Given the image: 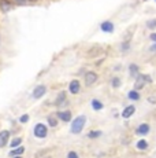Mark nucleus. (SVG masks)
<instances>
[{"instance_id":"nucleus-1","label":"nucleus","mask_w":156,"mask_h":158,"mask_svg":"<svg viewBox=\"0 0 156 158\" xmlns=\"http://www.w3.org/2000/svg\"><path fill=\"white\" fill-rule=\"evenodd\" d=\"M85 123H86V117L85 115H78V117H76L73 120V123H71V132L73 133H80L82 132L84 127H85Z\"/></svg>"},{"instance_id":"nucleus-2","label":"nucleus","mask_w":156,"mask_h":158,"mask_svg":"<svg viewBox=\"0 0 156 158\" xmlns=\"http://www.w3.org/2000/svg\"><path fill=\"white\" fill-rule=\"evenodd\" d=\"M33 133H34L36 138L43 139L48 135V128L44 125V124H36L34 128H33Z\"/></svg>"},{"instance_id":"nucleus-3","label":"nucleus","mask_w":156,"mask_h":158,"mask_svg":"<svg viewBox=\"0 0 156 158\" xmlns=\"http://www.w3.org/2000/svg\"><path fill=\"white\" fill-rule=\"evenodd\" d=\"M45 92H47V87L45 85H37L33 89V98L34 99H40V98H43L44 95H45Z\"/></svg>"},{"instance_id":"nucleus-4","label":"nucleus","mask_w":156,"mask_h":158,"mask_svg":"<svg viewBox=\"0 0 156 158\" xmlns=\"http://www.w3.org/2000/svg\"><path fill=\"white\" fill-rule=\"evenodd\" d=\"M96 81H97V74H96L95 72H88L85 74V83H86V85L88 87L93 85Z\"/></svg>"},{"instance_id":"nucleus-5","label":"nucleus","mask_w":156,"mask_h":158,"mask_svg":"<svg viewBox=\"0 0 156 158\" xmlns=\"http://www.w3.org/2000/svg\"><path fill=\"white\" fill-rule=\"evenodd\" d=\"M80 88H81V84L78 80H73L70 83V85H68V91H70L73 95H76V94L80 92Z\"/></svg>"},{"instance_id":"nucleus-6","label":"nucleus","mask_w":156,"mask_h":158,"mask_svg":"<svg viewBox=\"0 0 156 158\" xmlns=\"http://www.w3.org/2000/svg\"><path fill=\"white\" fill-rule=\"evenodd\" d=\"M8 139H10V132L8 131H2L0 132V147H4L8 143Z\"/></svg>"},{"instance_id":"nucleus-7","label":"nucleus","mask_w":156,"mask_h":158,"mask_svg":"<svg viewBox=\"0 0 156 158\" xmlns=\"http://www.w3.org/2000/svg\"><path fill=\"white\" fill-rule=\"evenodd\" d=\"M134 111H136V106H133V105L126 106L125 110L122 111V117H123V118H129V117H131V115L134 114Z\"/></svg>"},{"instance_id":"nucleus-8","label":"nucleus","mask_w":156,"mask_h":158,"mask_svg":"<svg viewBox=\"0 0 156 158\" xmlns=\"http://www.w3.org/2000/svg\"><path fill=\"white\" fill-rule=\"evenodd\" d=\"M100 29L106 33H111L114 30V23L110 22V21H104V22L100 25Z\"/></svg>"},{"instance_id":"nucleus-9","label":"nucleus","mask_w":156,"mask_h":158,"mask_svg":"<svg viewBox=\"0 0 156 158\" xmlns=\"http://www.w3.org/2000/svg\"><path fill=\"white\" fill-rule=\"evenodd\" d=\"M58 117L60 118L62 121H64V123H68V121H71V111L70 110L60 111V113L58 114Z\"/></svg>"},{"instance_id":"nucleus-10","label":"nucleus","mask_w":156,"mask_h":158,"mask_svg":"<svg viewBox=\"0 0 156 158\" xmlns=\"http://www.w3.org/2000/svg\"><path fill=\"white\" fill-rule=\"evenodd\" d=\"M138 135H146V133L149 132V125L148 124H141V125L137 128V131H136Z\"/></svg>"},{"instance_id":"nucleus-11","label":"nucleus","mask_w":156,"mask_h":158,"mask_svg":"<svg viewBox=\"0 0 156 158\" xmlns=\"http://www.w3.org/2000/svg\"><path fill=\"white\" fill-rule=\"evenodd\" d=\"M23 151H25V147H23V146H18V147H15V148H14V150H11L10 156H13V157L22 156V154H23Z\"/></svg>"},{"instance_id":"nucleus-12","label":"nucleus","mask_w":156,"mask_h":158,"mask_svg":"<svg viewBox=\"0 0 156 158\" xmlns=\"http://www.w3.org/2000/svg\"><path fill=\"white\" fill-rule=\"evenodd\" d=\"M137 148L138 150H146L148 148V142L145 139H141V140L137 142Z\"/></svg>"},{"instance_id":"nucleus-13","label":"nucleus","mask_w":156,"mask_h":158,"mask_svg":"<svg viewBox=\"0 0 156 158\" xmlns=\"http://www.w3.org/2000/svg\"><path fill=\"white\" fill-rule=\"evenodd\" d=\"M101 135H103L101 131H91V132L88 133V138L89 139H97V138H100Z\"/></svg>"},{"instance_id":"nucleus-14","label":"nucleus","mask_w":156,"mask_h":158,"mask_svg":"<svg viewBox=\"0 0 156 158\" xmlns=\"http://www.w3.org/2000/svg\"><path fill=\"white\" fill-rule=\"evenodd\" d=\"M92 107H93V110H101L103 109V103L97 101V99H93L92 101Z\"/></svg>"},{"instance_id":"nucleus-15","label":"nucleus","mask_w":156,"mask_h":158,"mask_svg":"<svg viewBox=\"0 0 156 158\" xmlns=\"http://www.w3.org/2000/svg\"><path fill=\"white\" fill-rule=\"evenodd\" d=\"M129 98H130L131 101H138V99H140V94H138V91H136V89L130 91V92H129Z\"/></svg>"},{"instance_id":"nucleus-16","label":"nucleus","mask_w":156,"mask_h":158,"mask_svg":"<svg viewBox=\"0 0 156 158\" xmlns=\"http://www.w3.org/2000/svg\"><path fill=\"white\" fill-rule=\"evenodd\" d=\"M21 143H22V139H21V138H15L14 140H11V147L15 148V147H18V146H21Z\"/></svg>"},{"instance_id":"nucleus-17","label":"nucleus","mask_w":156,"mask_h":158,"mask_svg":"<svg viewBox=\"0 0 156 158\" xmlns=\"http://www.w3.org/2000/svg\"><path fill=\"white\" fill-rule=\"evenodd\" d=\"M64 98H66V92H63V91H62V92L58 95V98H56V105L62 103L63 101H64Z\"/></svg>"},{"instance_id":"nucleus-18","label":"nucleus","mask_w":156,"mask_h":158,"mask_svg":"<svg viewBox=\"0 0 156 158\" xmlns=\"http://www.w3.org/2000/svg\"><path fill=\"white\" fill-rule=\"evenodd\" d=\"M48 124H49V127H56L58 125V121L53 117H48Z\"/></svg>"},{"instance_id":"nucleus-19","label":"nucleus","mask_w":156,"mask_h":158,"mask_svg":"<svg viewBox=\"0 0 156 158\" xmlns=\"http://www.w3.org/2000/svg\"><path fill=\"white\" fill-rule=\"evenodd\" d=\"M137 72H138V68H137L136 65H130V73H131V76H136Z\"/></svg>"},{"instance_id":"nucleus-20","label":"nucleus","mask_w":156,"mask_h":158,"mask_svg":"<svg viewBox=\"0 0 156 158\" xmlns=\"http://www.w3.org/2000/svg\"><path fill=\"white\" fill-rule=\"evenodd\" d=\"M111 83H112V87H116V88H118L119 85H121V80H119L118 77L112 78V81H111Z\"/></svg>"},{"instance_id":"nucleus-21","label":"nucleus","mask_w":156,"mask_h":158,"mask_svg":"<svg viewBox=\"0 0 156 158\" xmlns=\"http://www.w3.org/2000/svg\"><path fill=\"white\" fill-rule=\"evenodd\" d=\"M146 25H148V28H149V29H155V28H156V19L148 21V23H146Z\"/></svg>"},{"instance_id":"nucleus-22","label":"nucleus","mask_w":156,"mask_h":158,"mask_svg":"<svg viewBox=\"0 0 156 158\" xmlns=\"http://www.w3.org/2000/svg\"><path fill=\"white\" fill-rule=\"evenodd\" d=\"M19 121H21V123H22V124L28 123V121H29V115H28V114H23V115H21Z\"/></svg>"},{"instance_id":"nucleus-23","label":"nucleus","mask_w":156,"mask_h":158,"mask_svg":"<svg viewBox=\"0 0 156 158\" xmlns=\"http://www.w3.org/2000/svg\"><path fill=\"white\" fill-rule=\"evenodd\" d=\"M67 158H78V154L76 151H70V153L67 154Z\"/></svg>"},{"instance_id":"nucleus-24","label":"nucleus","mask_w":156,"mask_h":158,"mask_svg":"<svg viewBox=\"0 0 156 158\" xmlns=\"http://www.w3.org/2000/svg\"><path fill=\"white\" fill-rule=\"evenodd\" d=\"M149 39H151L154 43H156V33H151V36H149Z\"/></svg>"},{"instance_id":"nucleus-25","label":"nucleus","mask_w":156,"mask_h":158,"mask_svg":"<svg viewBox=\"0 0 156 158\" xmlns=\"http://www.w3.org/2000/svg\"><path fill=\"white\" fill-rule=\"evenodd\" d=\"M149 102L155 103V102H156V96H152V98H149Z\"/></svg>"},{"instance_id":"nucleus-26","label":"nucleus","mask_w":156,"mask_h":158,"mask_svg":"<svg viewBox=\"0 0 156 158\" xmlns=\"http://www.w3.org/2000/svg\"><path fill=\"white\" fill-rule=\"evenodd\" d=\"M151 51H152V52H155V51H156V44H155V45H152V47H151Z\"/></svg>"},{"instance_id":"nucleus-27","label":"nucleus","mask_w":156,"mask_h":158,"mask_svg":"<svg viewBox=\"0 0 156 158\" xmlns=\"http://www.w3.org/2000/svg\"><path fill=\"white\" fill-rule=\"evenodd\" d=\"M13 158H22V157H21V156H17V157H13Z\"/></svg>"}]
</instances>
